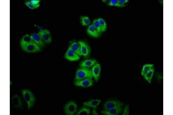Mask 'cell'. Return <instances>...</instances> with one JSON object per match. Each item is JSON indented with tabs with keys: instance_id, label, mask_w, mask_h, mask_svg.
Returning a JSON list of instances; mask_svg holds the SVG:
<instances>
[{
	"instance_id": "6da1fadb",
	"label": "cell",
	"mask_w": 173,
	"mask_h": 115,
	"mask_svg": "<svg viewBox=\"0 0 173 115\" xmlns=\"http://www.w3.org/2000/svg\"><path fill=\"white\" fill-rule=\"evenodd\" d=\"M93 77L91 70L87 67H81L77 70L75 81L81 80L85 78H93Z\"/></svg>"
},
{
	"instance_id": "7a4b0ae2",
	"label": "cell",
	"mask_w": 173,
	"mask_h": 115,
	"mask_svg": "<svg viewBox=\"0 0 173 115\" xmlns=\"http://www.w3.org/2000/svg\"><path fill=\"white\" fill-rule=\"evenodd\" d=\"M23 96L28 105V109L29 110L34 105L36 99L33 93L29 90L24 89L22 91Z\"/></svg>"
},
{
	"instance_id": "3957f363",
	"label": "cell",
	"mask_w": 173,
	"mask_h": 115,
	"mask_svg": "<svg viewBox=\"0 0 173 115\" xmlns=\"http://www.w3.org/2000/svg\"><path fill=\"white\" fill-rule=\"evenodd\" d=\"M21 47L24 51L28 53H35L41 51L40 46L34 42L28 43Z\"/></svg>"
},
{
	"instance_id": "277c9868",
	"label": "cell",
	"mask_w": 173,
	"mask_h": 115,
	"mask_svg": "<svg viewBox=\"0 0 173 115\" xmlns=\"http://www.w3.org/2000/svg\"><path fill=\"white\" fill-rule=\"evenodd\" d=\"M78 105L74 101H70L67 103L64 106V111L67 115H73L76 113Z\"/></svg>"
},
{
	"instance_id": "5b68a950",
	"label": "cell",
	"mask_w": 173,
	"mask_h": 115,
	"mask_svg": "<svg viewBox=\"0 0 173 115\" xmlns=\"http://www.w3.org/2000/svg\"><path fill=\"white\" fill-rule=\"evenodd\" d=\"M79 43L80 44V52L81 55L84 56L85 58H88L91 53V49L89 45L84 41H79Z\"/></svg>"
},
{
	"instance_id": "8992f818",
	"label": "cell",
	"mask_w": 173,
	"mask_h": 115,
	"mask_svg": "<svg viewBox=\"0 0 173 115\" xmlns=\"http://www.w3.org/2000/svg\"><path fill=\"white\" fill-rule=\"evenodd\" d=\"M93 78H85L81 80L75 81L74 84L76 86H81L83 88H88L92 86L93 85Z\"/></svg>"
},
{
	"instance_id": "52a82bcc",
	"label": "cell",
	"mask_w": 173,
	"mask_h": 115,
	"mask_svg": "<svg viewBox=\"0 0 173 115\" xmlns=\"http://www.w3.org/2000/svg\"><path fill=\"white\" fill-rule=\"evenodd\" d=\"M65 58L70 61H77L80 59V56L75 52L69 46L65 55Z\"/></svg>"
},
{
	"instance_id": "ba28073f",
	"label": "cell",
	"mask_w": 173,
	"mask_h": 115,
	"mask_svg": "<svg viewBox=\"0 0 173 115\" xmlns=\"http://www.w3.org/2000/svg\"><path fill=\"white\" fill-rule=\"evenodd\" d=\"M123 104H124L123 103L116 100H107L104 104V109L107 110V109H109L115 107L122 106L123 105Z\"/></svg>"
},
{
	"instance_id": "9c48e42d",
	"label": "cell",
	"mask_w": 173,
	"mask_h": 115,
	"mask_svg": "<svg viewBox=\"0 0 173 115\" xmlns=\"http://www.w3.org/2000/svg\"><path fill=\"white\" fill-rule=\"evenodd\" d=\"M39 34L40 35L41 38L45 43L50 44L52 43L51 34H50V32L47 29H45L44 31H40L39 32Z\"/></svg>"
},
{
	"instance_id": "30bf717a",
	"label": "cell",
	"mask_w": 173,
	"mask_h": 115,
	"mask_svg": "<svg viewBox=\"0 0 173 115\" xmlns=\"http://www.w3.org/2000/svg\"><path fill=\"white\" fill-rule=\"evenodd\" d=\"M122 106L115 107L109 109H105L102 111V113L104 115H120L122 111Z\"/></svg>"
},
{
	"instance_id": "8fae6325",
	"label": "cell",
	"mask_w": 173,
	"mask_h": 115,
	"mask_svg": "<svg viewBox=\"0 0 173 115\" xmlns=\"http://www.w3.org/2000/svg\"><path fill=\"white\" fill-rule=\"evenodd\" d=\"M91 71H92L93 76L95 78V81L98 82L99 79L100 71H101V67L100 64L97 63L96 64H95L91 69Z\"/></svg>"
},
{
	"instance_id": "7c38bea8",
	"label": "cell",
	"mask_w": 173,
	"mask_h": 115,
	"mask_svg": "<svg viewBox=\"0 0 173 115\" xmlns=\"http://www.w3.org/2000/svg\"><path fill=\"white\" fill-rule=\"evenodd\" d=\"M31 38L32 39V41L35 43L36 44H37L38 46H39L40 47H43L45 45V43L43 41L42 39L40 37V35L37 33H33L31 36Z\"/></svg>"
},
{
	"instance_id": "4fadbf2b",
	"label": "cell",
	"mask_w": 173,
	"mask_h": 115,
	"mask_svg": "<svg viewBox=\"0 0 173 115\" xmlns=\"http://www.w3.org/2000/svg\"><path fill=\"white\" fill-rule=\"evenodd\" d=\"M87 34L89 35H90V36H91L93 37H94V38H98L101 35V34H100L96 30V29L93 26V24L88 26V27L87 28Z\"/></svg>"
},
{
	"instance_id": "5bb4252c",
	"label": "cell",
	"mask_w": 173,
	"mask_h": 115,
	"mask_svg": "<svg viewBox=\"0 0 173 115\" xmlns=\"http://www.w3.org/2000/svg\"><path fill=\"white\" fill-rule=\"evenodd\" d=\"M100 102V100L93 99V100H91L88 101L84 102L83 105L85 106H87V107L93 108V109H96L97 108V106L99 105Z\"/></svg>"
},
{
	"instance_id": "9a60e30c",
	"label": "cell",
	"mask_w": 173,
	"mask_h": 115,
	"mask_svg": "<svg viewBox=\"0 0 173 115\" xmlns=\"http://www.w3.org/2000/svg\"><path fill=\"white\" fill-rule=\"evenodd\" d=\"M97 64V61L95 59H85V61H83L80 64V66L81 67H93L95 64Z\"/></svg>"
},
{
	"instance_id": "2e32d148",
	"label": "cell",
	"mask_w": 173,
	"mask_h": 115,
	"mask_svg": "<svg viewBox=\"0 0 173 115\" xmlns=\"http://www.w3.org/2000/svg\"><path fill=\"white\" fill-rule=\"evenodd\" d=\"M73 51H75V53H76L79 56L81 55V52H80V46L79 42L73 41H71L70 44L69 46Z\"/></svg>"
},
{
	"instance_id": "e0dca14e",
	"label": "cell",
	"mask_w": 173,
	"mask_h": 115,
	"mask_svg": "<svg viewBox=\"0 0 173 115\" xmlns=\"http://www.w3.org/2000/svg\"><path fill=\"white\" fill-rule=\"evenodd\" d=\"M12 104H13L14 106L16 108L22 109L23 107V102H22L20 98L17 95H15L13 97Z\"/></svg>"
},
{
	"instance_id": "ac0fdd59",
	"label": "cell",
	"mask_w": 173,
	"mask_h": 115,
	"mask_svg": "<svg viewBox=\"0 0 173 115\" xmlns=\"http://www.w3.org/2000/svg\"><path fill=\"white\" fill-rule=\"evenodd\" d=\"M31 42H34L32 40V39L31 38V36L28 35H26L25 36H24L22 40H21V41H20V45H21V47L27 44L28 43H31Z\"/></svg>"
},
{
	"instance_id": "d6986e66",
	"label": "cell",
	"mask_w": 173,
	"mask_h": 115,
	"mask_svg": "<svg viewBox=\"0 0 173 115\" xmlns=\"http://www.w3.org/2000/svg\"><path fill=\"white\" fill-rule=\"evenodd\" d=\"M154 71H155L154 70V67H152L147 73H146L144 76V78L146 79L149 84H151V83L152 78V77L154 76Z\"/></svg>"
},
{
	"instance_id": "ffe728a7",
	"label": "cell",
	"mask_w": 173,
	"mask_h": 115,
	"mask_svg": "<svg viewBox=\"0 0 173 115\" xmlns=\"http://www.w3.org/2000/svg\"><path fill=\"white\" fill-rule=\"evenodd\" d=\"M90 114H91L90 109L87 107H83L76 114L77 115H90Z\"/></svg>"
},
{
	"instance_id": "44dd1931",
	"label": "cell",
	"mask_w": 173,
	"mask_h": 115,
	"mask_svg": "<svg viewBox=\"0 0 173 115\" xmlns=\"http://www.w3.org/2000/svg\"><path fill=\"white\" fill-rule=\"evenodd\" d=\"M80 21L81 24L83 26H90L91 24L90 19L87 16H81Z\"/></svg>"
},
{
	"instance_id": "7402d4cb",
	"label": "cell",
	"mask_w": 173,
	"mask_h": 115,
	"mask_svg": "<svg viewBox=\"0 0 173 115\" xmlns=\"http://www.w3.org/2000/svg\"><path fill=\"white\" fill-rule=\"evenodd\" d=\"M152 67H154V64H146L144 65L141 70V75L144 76Z\"/></svg>"
},
{
	"instance_id": "603a6c76",
	"label": "cell",
	"mask_w": 173,
	"mask_h": 115,
	"mask_svg": "<svg viewBox=\"0 0 173 115\" xmlns=\"http://www.w3.org/2000/svg\"><path fill=\"white\" fill-rule=\"evenodd\" d=\"M98 20V21H99V24L100 26L102 32L106 31L107 29V24L105 20L102 18H99Z\"/></svg>"
},
{
	"instance_id": "cb8c5ba5",
	"label": "cell",
	"mask_w": 173,
	"mask_h": 115,
	"mask_svg": "<svg viewBox=\"0 0 173 115\" xmlns=\"http://www.w3.org/2000/svg\"><path fill=\"white\" fill-rule=\"evenodd\" d=\"M93 26L96 29V30L100 33V34H102V29H101V28H100V26L99 24V23L98 21V19H95L93 22Z\"/></svg>"
},
{
	"instance_id": "d4e9b609",
	"label": "cell",
	"mask_w": 173,
	"mask_h": 115,
	"mask_svg": "<svg viewBox=\"0 0 173 115\" xmlns=\"http://www.w3.org/2000/svg\"><path fill=\"white\" fill-rule=\"evenodd\" d=\"M107 5L110 6H117L120 8L122 7L119 4L118 0H110L107 3Z\"/></svg>"
},
{
	"instance_id": "484cf974",
	"label": "cell",
	"mask_w": 173,
	"mask_h": 115,
	"mask_svg": "<svg viewBox=\"0 0 173 115\" xmlns=\"http://www.w3.org/2000/svg\"><path fill=\"white\" fill-rule=\"evenodd\" d=\"M25 5H27V6L31 9H37L38 8L36 6H35L34 4H32L31 2V1H26L25 2Z\"/></svg>"
},
{
	"instance_id": "4316f807",
	"label": "cell",
	"mask_w": 173,
	"mask_h": 115,
	"mask_svg": "<svg viewBox=\"0 0 173 115\" xmlns=\"http://www.w3.org/2000/svg\"><path fill=\"white\" fill-rule=\"evenodd\" d=\"M31 2L32 4H34L35 6H36L37 8H39L40 6L39 3H40V1L39 0H32V1H31Z\"/></svg>"
},
{
	"instance_id": "83f0119b",
	"label": "cell",
	"mask_w": 173,
	"mask_h": 115,
	"mask_svg": "<svg viewBox=\"0 0 173 115\" xmlns=\"http://www.w3.org/2000/svg\"><path fill=\"white\" fill-rule=\"evenodd\" d=\"M118 2H119L120 5L122 7H124L126 6L125 4L128 2V0H118Z\"/></svg>"
},
{
	"instance_id": "f1b7e54d",
	"label": "cell",
	"mask_w": 173,
	"mask_h": 115,
	"mask_svg": "<svg viewBox=\"0 0 173 115\" xmlns=\"http://www.w3.org/2000/svg\"><path fill=\"white\" fill-rule=\"evenodd\" d=\"M129 106L128 105L126 106L123 115H128L129 114Z\"/></svg>"
},
{
	"instance_id": "f546056e",
	"label": "cell",
	"mask_w": 173,
	"mask_h": 115,
	"mask_svg": "<svg viewBox=\"0 0 173 115\" xmlns=\"http://www.w3.org/2000/svg\"><path fill=\"white\" fill-rule=\"evenodd\" d=\"M93 115H98V114H97V113L96 112V111H95V109H94L93 110Z\"/></svg>"
}]
</instances>
